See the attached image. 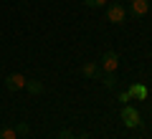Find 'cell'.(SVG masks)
Here are the masks:
<instances>
[{
    "label": "cell",
    "mask_w": 152,
    "mask_h": 139,
    "mask_svg": "<svg viewBox=\"0 0 152 139\" xmlns=\"http://www.w3.org/2000/svg\"><path fill=\"white\" fill-rule=\"evenodd\" d=\"M107 20L114 23V25L124 23L127 20V8L122 5V3H112V5H107Z\"/></svg>",
    "instance_id": "6da1fadb"
},
{
    "label": "cell",
    "mask_w": 152,
    "mask_h": 139,
    "mask_svg": "<svg viewBox=\"0 0 152 139\" xmlns=\"http://www.w3.org/2000/svg\"><path fill=\"white\" fill-rule=\"evenodd\" d=\"M122 122H124V127H129V129H134V127H140V111H137L134 106H129V104H124V109H122Z\"/></svg>",
    "instance_id": "7a4b0ae2"
},
{
    "label": "cell",
    "mask_w": 152,
    "mask_h": 139,
    "mask_svg": "<svg viewBox=\"0 0 152 139\" xmlns=\"http://www.w3.org/2000/svg\"><path fill=\"white\" fill-rule=\"evenodd\" d=\"M117 66H119V56L114 53V51H104V56H102V68H104V74H114Z\"/></svg>",
    "instance_id": "3957f363"
},
{
    "label": "cell",
    "mask_w": 152,
    "mask_h": 139,
    "mask_svg": "<svg viewBox=\"0 0 152 139\" xmlns=\"http://www.w3.org/2000/svg\"><path fill=\"white\" fill-rule=\"evenodd\" d=\"M26 76L23 74H10V76H5V89L8 91H20V89H26Z\"/></svg>",
    "instance_id": "277c9868"
},
{
    "label": "cell",
    "mask_w": 152,
    "mask_h": 139,
    "mask_svg": "<svg viewBox=\"0 0 152 139\" xmlns=\"http://www.w3.org/2000/svg\"><path fill=\"white\" fill-rule=\"evenodd\" d=\"M147 10H150V0H132L129 13H132L134 18H142V15H147Z\"/></svg>",
    "instance_id": "5b68a950"
},
{
    "label": "cell",
    "mask_w": 152,
    "mask_h": 139,
    "mask_svg": "<svg viewBox=\"0 0 152 139\" xmlns=\"http://www.w3.org/2000/svg\"><path fill=\"white\" fill-rule=\"evenodd\" d=\"M81 74L84 76H89V79H102V66H96V63H86V66H84V68H81Z\"/></svg>",
    "instance_id": "8992f818"
},
{
    "label": "cell",
    "mask_w": 152,
    "mask_h": 139,
    "mask_svg": "<svg viewBox=\"0 0 152 139\" xmlns=\"http://www.w3.org/2000/svg\"><path fill=\"white\" fill-rule=\"evenodd\" d=\"M26 89L31 91V94H41V91H43V84H41L38 79H28L26 81Z\"/></svg>",
    "instance_id": "52a82bcc"
},
{
    "label": "cell",
    "mask_w": 152,
    "mask_h": 139,
    "mask_svg": "<svg viewBox=\"0 0 152 139\" xmlns=\"http://www.w3.org/2000/svg\"><path fill=\"white\" fill-rule=\"evenodd\" d=\"M129 94H132V96H137V99H147V89L142 84H132L129 86Z\"/></svg>",
    "instance_id": "ba28073f"
},
{
    "label": "cell",
    "mask_w": 152,
    "mask_h": 139,
    "mask_svg": "<svg viewBox=\"0 0 152 139\" xmlns=\"http://www.w3.org/2000/svg\"><path fill=\"white\" fill-rule=\"evenodd\" d=\"M102 84L107 86V89H117V76H114V74H104L102 76Z\"/></svg>",
    "instance_id": "9c48e42d"
},
{
    "label": "cell",
    "mask_w": 152,
    "mask_h": 139,
    "mask_svg": "<svg viewBox=\"0 0 152 139\" xmlns=\"http://www.w3.org/2000/svg\"><path fill=\"white\" fill-rule=\"evenodd\" d=\"M15 137H18V132L13 127H3L0 129V139H15Z\"/></svg>",
    "instance_id": "30bf717a"
},
{
    "label": "cell",
    "mask_w": 152,
    "mask_h": 139,
    "mask_svg": "<svg viewBox=\"0 0 152 139\" xmlns=\"http://www.w3.org/2000/svg\"><path fill=\"white\" fill-rule=\"evenodd\" d=\"M84 5H86V8H104V5H107V0H84Z\"/></svg>",
    "instance_id": "8fae6325"
},
{
    "label": "cell",
    "mask_w": 152,
    "mask_h": 139,
    "mask_svg": "<svg viewBox=\"0 0 152 139\" xmlns=\"http://www.w3.org/2000/svg\"><path fill=\"white\" fill-rule=\"evenodd\" d=\"M58 139H76V137H74L71 129H61V132H58Z\"/></svg>",
    "instance_id": "7c38bea8"
},
{
    "label": "cell",
    "mask_w": 152,
    "mask_h": 139,
    "mask_svg": "<svg viewBox=\"0 0 152 139\" xmlns=\"http://www.w3.org/2000/svg\"><path fill=\"white\" fill-rule=\"evenodd\" d=\"M15 132H18V134H28V132H31V127H28L26 122H20V124L15 127Z\"/></svg>",
    "instance_id": "4fadbf2b"
},
{
    "label": "cell",
    "mask_w": 152,
    "mask_h": 139,
    "mask_svg": "<svg viewBox=\"0 0 152 139\" xmlns=\"http://www.w3.org/2000/svg\"><path fill=\"white\" fill-rule=\"evenodd\" d=\"M119 101H122V104L132 101V94H129V89H127V91H122V94H119Z\"/></svg>",
    "instance_id": "5bb4252c"
},
{
    "label": "cell",
    "mask_w": 152,
    "mask_h": 139,
    "mask_svg": "<svg viewBox=\"0 0 152 139\" xmlns=\"http://www.w3.org/2000/svg\"><path fill=\"white\" fill-rule=\"evenodd\" d=\"M76 139H89V134H79V137H76Z\"/></svg>",
    "instance_id": "9a60e30c"
},
{
    "label": "cell",
    "mask_w": 152,
    "mask_h": 139,
    "mask_svg": "<svg viewBox=\"0 0 152 139\" xmlns=\"http://www.w3.org/2000/svg\"><path fill=\"white\" fill-rule=\"evenodd\" d=\"M129 3H132V0H129Z\"/></svg>",
    "instance_id": "2e32d148"
}]
</instances>
